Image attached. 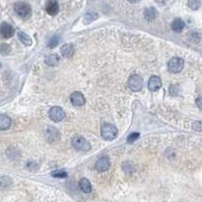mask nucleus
<instances>
[{
	"mask_svg": "<svg viewBox=\"0 0 202 202\" xmlns=\"http://www.w3.org/2000/svg\"><path fill=\"white\" fill-rule=\"evenodd\" d=\"M14 11L18 16H20L21 18H28L31 15V8L28 3L18 1L14 4Z\"/></svg>",
	"mask_w": 202,
	"mask_h": 202,
	"instance_id": "nucleus-1",
	"label": "nucleus"
},
{
	"mask_svg": "<svg viewBox=\"0 0 202 202\" xmlns=\"http://www.w3.org/2000/svg\"><path fill=\"white\" fill-rule=\"evenodd\" d=\"M101 136L104 140H107V141L113 140L117 136V128L114 125L106 123L101 127Z\"/></svg>",
	"mask_w": 202,
	"mask_h": 202,
	"instance_id": "nucleus-2",
	"label": "nucleus"
},
{
	"mask_svg": "<svg viewBox=\"0 0 202 202\" xmlns=\"http://www.w3.org/2000/svg\"><path fill=\"white\" fill-rule=\"evenodd\" d=\"M72 146H73L76 150L78 151H84L87 152L91 149V146L89 142L82 137H75L73 140H72Z\"/></svg>",
	"mask_w": 202,
	"mask_h": 202,
	"instance_id": "nucleus-3",
	"label": "nucleus"
},
{
	"mask_svg": "<svg viewBox=\"0 0 202 202\" xmlns=\"http://www.w3.org/2000/svg\"><path fill=\"white\" fill-rule=\"evenodd\" d=\"M143 86V80L140 75H132L128 79V87L132 91H141Z\"/></svg>",
	"mask_w": 202,
	"mask_h": 202,
	"instance_id": "nucleus-4",
	"label": "nucleus"
},
{
	"mask_svg": "<svg viewBox=\"0 0 202 202\" xmlns=\"http://www.w3.org/2000/svg\"><path fill=\"white\" fill-rule=\"evenodd\" d=\"M184 67V60L181 58L175 57L173 59H171L168 63V70L171 73H179Z\"/></svg>",
	"mask_w": 202,
	"mask_h": 202,
	"instance_id": "nucleus-5",
	"label": "nucleus"
},
{
	"mask_svg": "<svg viewBox=\"0 0 202 202\" xmlns=\"http://www.w3.org/2000/svg\"><path fill=\"white\" fill-rule=\"evenodd\" d=\"M49 116H50V118L53 121H55V122H59V121L64 119L65 111L63 110L61 107H58V106L52 107L50 111H49Z\"/></svg>",
	"mask_w": 202,
	"mask_h": 202,
	"instance_id": "nucleus-6",
	"label": "nucleus"
},
{
	"mask_svg": "<svg viewBox=\"0 0 202 202\" xmlns=\"http://www.w3.org/2000/svg\"><path fill=\"white\" fill-rule=\"evenodd\" d=\"M14 34V28H12V25H10L7 22H2L0 24V35L4 39H9L13 37Z\"/></svg>",
	"mask_w": 202,
	"mask_h": 202,
	"instance_id": "nucleus-7",
	"label": "nucleus"
},
{
	"mask_svg": "<svg viewBox=\"0 0 202 202\" xmlns=\"http://www.w3.org/2000/svg\"><path fill=\"white\" fill-rule=\"evenodd\" d=\"M60 132L58 131L57 128L50 127L46 132V138L47 141L50 142V143H54V142H59L60 140Z\"/></svg>",
	"mask_w": 202,
	"mask_h": 202,
	"instance_id": "nucleus-8",
	"label": "nucleus"
},
{
	"mask_svg": "<svg viewBox=\"0 0 202 202\" xmlns=\"http://www.w3.org/2000/svg\"><path fill=\"white\" fill-rule=\"evenodd\" d=\"M70 99H71L72 104L75 105V106H82L85 104V101H86L85 100L84 95L79 91H76V92L72 93L71 96H70Z\"/></svg>",
	"mask_w": 202,
	"mask_h": 202,
	"instance_id": "nucleus-9",
	"label": "nucleus"
},
{
	"mask_svg": "<svg viewBox=\"0 0 202 202\" xmlns=\"http://www.w3.org/2000/svg\"><path fill=\"white\" fill-rule=\"evenodd\" d=\"M109 166H110L109 159L104 156V157H101V158L96 162L95 168L98 172H105L109 169Z\"/></svg>",
	"mask_w": 202,
	"mask_h": 202,
	"instance_id": "nucleus-10",
	"label": "nucleus"
},
{
	"mask_svg": "<svg viewBox=\"0 0 202 202\" xmlns=\"http://www.w3.org/2000/svg\"><path fill=\"white\" fill-rule=\"evenodd\" d=\"M46 11L50 15H56L59 12V3L57 0H48L46 3Z\"/></svg>",
	"mask_w": 202,
	"mask_h": 202,
	"instance_id": "nucleus-11",
	"label": "nucleus"
},
{
	"mask_svg": "<svg viewBox=\"0 0 202 202\" xmlns=\"http://www.w3.org/2000/svg\"><path fill=\"white\" fill-rule=\"evenodd\" d=\"M148 87L151 91H157L162 87V80L158 76H153L150 78L149 83H148Z\"/></svg>",
	"mask_w": 202,
	"mask_h": 202,
	"instance_id": "nucleus-12",
	"label": "nucleus"
},
{
	"mask_svg": "<svg viewBox=\"0 0 202 202\" xmlns=\"http://www.w3.org/2000/svg\"><path fill=\"white\" fill-rule=\"evenodd\" d=\"M61 54L65 58H72L74 55V47L71 44H65L61 48Z\"/></svg>",
	"mask_w": 202,
	"mask_h": 202,
	"instance_id": "nucleus-13",
	"label": "nucleus"
},
{
	"mask_svg": "<svg viewBox=\"0 0 202 202\" xmlns=\"http://www.w3.org/2000/svg\"><path fill=\"white\" fill-rule=\"evenodd\" d=\"M59 61H60V57L56 55V54H52V55H49L44 58V63L50 67L57 66L59 64Z\"/></svg>",
	"mask_w": 202,
	"mask_h": 202,
	"instance_id": "nucleus-14",
	"label": "nucleus"
},
{
	"mask_svg": "<svg viewBox=\"0 0 202 202\" xmlns=\"http://www.w3.org/2000/svg\"><path fill=\"white\" fill-rule=\"evenodd\" d=\"M11 125V119L9 116H7L5 114L0 115V129L5 131V129L9 128Z\"/></svg>",
	"mask_w": 202,
	"mask_h": 202,
	"instance_id": "nucleus-15",
	"label": "nucleus"
},
{
	"mask_svg": "<svg viewBox=\"0 0 202 202\" xmlns=\"http://www.w3.org/2000/svg\"><path fill=\"white\" fill-rule=\"evenodd\" d=\"M79 185H80V188L81 190L85 193H90L92 191V185L90 181L88 180L86 178H82L79 182Z\"/></svg>",
	"mask_w": 202,
	"mask_h": 202,
	"instance_id": "nucleus-16",
	"label": "nucleus"
},
{
	"mask_svg": "<svg viewBox=\"0 0 202 202\" xmlns=\"http://www.w3.org/2000/svg\"><path fill=\"white\" fill-rule=\"evenodd\" d=\"M143 15H145L146 19L148 20H154L158 16V11L154 7H149V8H146L145 11H143Z\"/></svg>",
	"mask_w": 202,
	"mask_h": 202,
	"instance_id": "nucleus-17",
	"label": "nucleus"
},
{
	"mask_svg": "<svg viewBox=\"0 0 202 202\" xmlns=\"http://www.w3.org/2000/svg\"><path fill=\"white\" fill-rule=\"evenodd\" d=\"M184 28H185V22L181 18H176L172 22V29L176 33H181Z\"/></svg>",
	"mask_w": 202,
	"mask_h": 202,
	"instance_id": "nucleus-18",
	"label": "nucleus"
},
{
	"mask_svg": "<svg viewBox=\"0 0 202 202\" xmlns=\"http://www.w3.org/2000/svg\"><path fill=\"white\" fill-rule=\"evenodd\" d=\"M18 39H19L20 42L24 44V46H30V44H33V39H30L29 35L24 34V33H21V31L18 33Z\"/></svg>",
	"mask_w": 202,
	"mask_h": 202,
	"instance_id": "nucleus-19",
	"label": "nucleus"
},
{
	"mask_svg": "<svg viewBox=\"0 0 202 202\" xmlns=\"http://www.w3.org/2000/svg\"><path fill=\"white\" fill-rule=\"evenodd\" d=\"M98 17V14L96 12H94V11H90V12H88L86 15H85L84 17V19H83V22H84V24H88V23H90V22L94 21L96 18Z\"/></svg>",
	"mask_w": 202,
	"mask_h": 202,
	"instance_id": "nucleus-20",
	"label": "nucleus"
},
{
	"mask_svg": "<svg viewBox=\"0 0 202 202\" xmlns=\"http://www.w3.org/2000/svg\"><path fill=\"white\" fill-rule=\"evenodd\" d=\"M11 52V47L8 44H0V54L3 56L8 55Z\"/></svg>",
	"mask_w": 202,
	"mask_h": 202,
	"instance_id": "nucleus-21",
	"label": "nucleus"
},
{
	"mask_svg": "<svg viewBox=\"0 0 202 202\" xmlns=\"http://www.w3.org/2000/svg\"><path fill=\"white\" fill-rule=\"evenodd\" d=\"M52 176L55 178H66L68 175H67V172L64 171V170H56V171L52 172Z\"/></svg>",
	"mask_w": 202,
	"mask_h": 202,
	"instance_id": "nucleus-22",
	"label": "nucleus"
},
{
	"mask_svg": "<svg viewBox=\"0 0 202 202\" xmlns=\"http://www.w3.org/2000/svg\"><path fill=\"white\" fill-rule=\"evenodd\" d=\"M188 5L193 10H197L200 7V0H189Z\"/></svg>",
	"mask_w": 202,
	"mask_h": 202,
	"instance_id": "nucleus-23",
	"label": "nucleus"
},
{
	"mask_svg": "<svg viewBox=\"0 0 202 202\" xmlns=\"http://www.w3.org/2000/svg\"><path fill=\"white\" fill-rule=\"evenodd\" d=\"M59 42H60V38L59 37H54V38H52V39L50 40V42H49L48 46L53 49V48H55V47L58 46Z\"/></svg>",
	"mask_w": 202,
	"mask_h": 202,
	"instance_id": "nucleus-24",
	"label": "nucleus"
},
{
	"mask_svg": "<svg viewBox=\"0 0 202 202\" xmlns=\"http://www.w3.org/2000/svg\"><path fill=\"white\" fill-rule=\"evenodd\" d=\"M140 137V133L138 132H132L127 137V142H136L137 138Z\"/></svg>",
	"mask_w": 202,
	"mask_h": 202,
	"instance_id": "nucleus-25",
	"label": "nucleus"
},
{
	"mask_svg": "<svg viewBox=\"0 0 202 202\" xmlns=\"http://www.w3.org/2000/svg\"><path fill=\"white\" fill-rule=\"evenodd\" d=\"M177 90H179V87H178V85H176V87H175V85H171L170 86V94L171 95H178L179 94V91H177Z\"/></svg>",
	"mask_w": 202,
	"mask_h": 202,
	"instance_id": "nucleus-26",
	"label": "nucleus"
},
{
	"mask_svg": "<svg viewBox=\"0 0 202 202\" xmlns=\"http://www.w3.org/2000/svg\"><path fill=\"white\" fill-rule=\"evenodd\" d=\"M200 100H201V98L199 97V98H198V100H197V104H198V106H199V108H201V104H200Z\"/></svg>",
	"mask_w": 202,
	"mask_h": 202,
	"instance_id": "nucleus-27",
	"label": "nucleus"
},
{
	"mask_svg": "<svg viewBox=\"0 0 202 202\" xmlns=\"http://www.w3.org/2000/svg\"><path fill=\"white\" fill-rule=\"evenodd\" d=\"M129 2H132V3H137V2H138L140 0H128Z\"/></svg>",
	"mask_w": 202,
	"mask_h": 202,
	"instance_id": "nucleus-28",
	"label": "nucleus"
},
{
	"mask_svg": "<svg viewBox=\"0 0 202 202\" xmlns=\"http://www.w3.org/2000/svg\"><path fill=\"white\" fill-rule=\"evenodd\" d=\"M0 67H1V63H0Z\"/></svg>",
	"mask_w": 202,
	"mask_h": 202,
	"instance_id": "nucleus-29",
	"label": "nucleus"
}]
</instances>
